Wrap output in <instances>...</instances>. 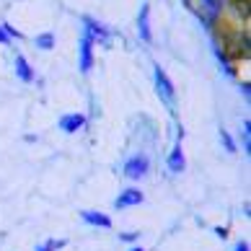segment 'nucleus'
Listing matches in <instances>:
<instances>
[{
  "label": "nucleus",
  "instance_id": "obj_18",
  "mask_svg": "<svg viewBox=\"0 0 251 251\" xmlns=\"http://www.w3.org/2000/svg\"><path fill=\"white\" fill-rule=\"evenodd\" d=\"M119 241H125V244H137L140 241V233H135V230H127V233H119Z\"/></svg>",
  "mask_w": 251,
  "mask_h": 251
},
{
  "label": "nucleus",
  "instance_id": "obj_4",
  "mask_svg": "<svg viewBox=\"0 0 251 251\" xmlns=\"http://www.w3.org/2000/svg\"><path fill=\"white\" fill-rule=\"evenodd\" d=\"M83 36H88L91 42H99V44H109V29L104 24L99 21V18H94V16H83Z\"/></svg>",
  "mask_w": 251,
  "mask_h": 251
},
{
  "label": "nucleus",
  "instance_id": "obj_7",
  "mask_svg": "<svg viewBox=\"0 0 251 251\" xmlns=\"http://www.w3.org/2000/svg\"><path fill=\"white\" fill-rule=\"evenodd\" d=\"M212 52H215V57H218V62H220V70L226 73L228 78H236V75H238V68H236L233 57H228V52L223 50V44H220L218 36H212Z\"/></svg>",
  "mask_w": 251,
  "mask_h": 251
},
{
  "label": "nucleus",
  "instance_id": "obj_21",
  "mask_svg": "<svg viewBox=\"0 0 251 251\" xmlns=\"http://www.w3.org/2000/svg\"><path fill=\"white\" fill-rule=\"evenodd\" d=\"M241 96H244V99H249V94H251V91H249V83H241Z\"/></svg>",
  "mask_w": 251,
  "mask_h": 251
},
{
  "label": "nucleus",
  "instance_id": "obj_2",
  "mask_svg": "<svg viewBox=\"0 0 251 251\" xmlns=\"http://www.w3.org/2000/svg\"><path fill=\"white\" fill-rule=\"evenodd\" d=\"M153 83H155L158 99H161L163 104L169 106L171 114L176 117V86H174V80L169 78V73H166L161 65H153Z\"/></svg>",
  "mask_w": 251,
  "mask_h": 251
},
{
  "label": "nucleus",
  "instance_id": "obj_23",
  "mask_svg": "<svg viewBox=\"0 0 251 251\" xmlns=\"http://www.w3.org/2000/svg\"><path fill=\"white\" fill-rule=\"evenodd\" d=\"M127 251H145V249H143V246H140V244H135V246H129V249H127Z\"/></svg>",
  "mask_w": 251,
  "mask_h": 251
},
{
  "label": "nucleus",
  "instance_id": "obj_17",
  "mask_svg": "<svg viewBox=\"0 0 251 251\" xmlns=\"http://www.w3.org/2000/svg\"><path fill=\"white\" fill-rule=\"evenodd\" d=\"M0 29L5 31V36H8V39H11V42H13V39H21V36H24L21 31L16 29V26H11V24H8V21H3V24H0Z\"/></svg>",
  "mask_w": 251,
  "mask_h": 251
},
{
  "label": "nucleus",
  "instance_id": "obj_19",
  "mask_svg": "<svg viewBox=\"0 0 251 251\" xmlns=\"http://www.w3.org/2000/svg\"><path fill=\"white\" fill-rule=\"evenodd\" d=\"M215 236L226 241V238H228V228H226V226H215Z\"/></svg>",
  "mask_w": 251,
  "mask_h": 251
},
{
  "label": "nucleus",
  "instance_id": "obj_6",
  "mask_svg": "<svg viewBox=\"0 0 251 251\" xmlns=\"http://www.w3.org/2000/svg\"><path fill=\"white\" fill-rule=\"evenodd\" d=\"M145 202V194L143 189H137V187H127L119 192V197L114 200V210H127V207H137V204H143Z\"/></svg>",
  "mask_w": 251,
  "mask_h": 251
},
{
  "label": "nucleus",
  "instance_id": "obj_14",
  "mask_svg": "<svg viewBox=\"0 0 251 251\" xmlns=\"http://www.w3.org/2000/svg\"><path fill=\"white\" fill-rule=\"evenodd\" d=\"M65 244H68L65 238H47L42 244H36L34 251H60V249H65Z\"/></svg>",
  "mask_w": 251,
  "mask_h": 251
},
{
  "label": "nucleus",
  "instance_id": "obj_20",
  "mask_svg": "<svg viewBox=\"0 0 251 251\" xmlns=\"http://www.w3.org/2000/svg\"><path fill=\"white\" fill-rule=\"evenodd\" d=\"M233 251H251V246H249V241H238V244L233 246Z\"/></svg>",
  "mask_w": 251,
  "mask_h": 251
},
{
  "label": "nucleus",
  "instance_id": "obj_9",
  "mask_svg": "<svg viewBox=\"0 0 251 251\" xmlns=\"http://www.w3.org/2000/svg\"><path fill=\"white\" fill-rule=\"evenodd\" d=\"M166 166H169V171L174 176H179V174L187 171V155H184L181 143H174V148L169 151V158H166Z\"/></svg>",
  "mask_w": 251,
  "mask_h": 251
},
{
  "label": "nucleus",
  "instance_id": "obj_16",
  "mask_svg": "<svg viewBox=\"0 0 251 251\" xmlns=\"http://www.w3.org/2000/svg\"><path fill=\"white\" fill-rule=\"evenodd\" d=\"M220 143H223V148H226V153H238L236 140L230 137V132H228L226 127H220Z\"/></svg>",
  "mask_w": 251,
  "mask_h": 251
},
{
  "label": "nucleus",
  "instance_id": "obj_13",
  "mask_svg": "<svg viewBox=\"0 0 251 251\" xmlns=\"http://www.w3.org/2000/svg\"><path fill=\"white\" fill-rule=\"evenodd\" d=\"M34 44H36L39 50L50 52V50H54L57 39H54V34H52V31H44V34H36V36H34Z\"/></svg>",
  "mask_w": 251,
  "mask_h": 251
},
{
  "label": "nucleus",
  "instance_id": "obj_11",
  "mask_svg": "<svg viewBox=\"0 0 251 251\" xmlns=\"http://www.w3.org/2000/svg\"><path fill=\"white\" fill-rule=\"evenodd\" d=\"M13 70H16V78L21 83H34L36 80V70L31 68V62L26 60L21 52H16V57H13Z\"/></svg>",
  "mask_w": 251,
  "mask_h": 251
},
{
  "label": "nucleus",
  "instance_id": "obj_1",
  "mask_svg": "<svg viewBox=\"0 0 251 251\" xmlns=\"http://www.w3.org/2000/svg\"><path fill=\"white\" fill-rule=\"evenodd\" d=\"M197 18L202 21V26L207 31H215L220 26V18L226 16V8H228V0H184Z\"/></svg>",
  "mask_w": 251,
  "mask_h": 251
},
{
  "label": "nucleus",
  "instance_id": "obj_22",
  "mask_svg": "<svg viewBox=\"0 0 251 251\" xmlns=\"http://www.w3.org/2000/svg\"><path fill=\"white\" fill-rule=\"evenodd\" d=\"M0 44H11V39L5 36V31H3V29H0Z\"/></svg>",
  "mask_w": 251,
  "mask_h": 251
},
{
  "label": "nucleus",
  "instance_id": "obj_12",
  "mask_svg": "<svg viewBox=\"0 0 251 251\" xmlns=\"http://www.w3.org/2000/svg\"><path fill=\"white\" fill-rule=\"evenodd\" d=\"M80 220L86 223V226H94V228H114V220H111L106 212H99V210H80Z\"/></svg>",
  "mask_w": 251,
  "mask_h": 251
},
{
  "label": "nucleus",
  "instance_id": "obj_10",
  "mask_svg": "<svg viewBox=\"0 0 251 251\" xmlns=\"http://www.w3.org/2000/svg\"><path fill=\"white\" fill-rule=\"evenodd\" d=\"M137 34L145 44L153 42V26H151V3L140 5V13H137Z\"/></svg>",
  "mask_w": 251,
  "mask_h": 251
},
{
  "label": "nucleus",
  "instance_id": "obj_15",
  "mask_svg": "<svg viewBox=\"0 0 251 251\" xmlns=\"http://www.w3.org/2000/svg\"><path fill=\"white\" fill-rule=\"evenodd\" d=\"M241 145H244V155L251 153V119H244V127H241Z\"/></svg>",
  "mask_w": 251,
  "mask_h": 251
},
{
  "label": "nucleus",
  "instance_id": "obj_5",
  "mask_svg": "<svg viewBox=\"0 0 251 251\" xmlns=\"http://www.w3.org/2000/svg\"><path fill=\"white\" fill-rule=\"evenodd\" d=\"M94 42L88 39V36H80V44H78V68L83 75H88L91 70H94Z\"/></svg>",
  "mask_w": 251,
  "mask_h": 251
},
{
  "label": "nucleus",
  "instance_id": "obj_3",
  "mask_svg": "<svg viewBox=\"0 0 251 251\" xmlns=\"http://www.w3.org/2000/svg\"><path fill=\"white\" fill-rule=\"evenodd\" d=\"M122 174L127 176L129 181H143L148 174H151V158H148L145 153H135L129 155L125 166H122Z\"/></svg>",
  "mask_w": 251,
  "mask_h": 251
},
{
  "label": "nucleus",
  "instance_id": "obj_8",
  "mask_svg": "<svg viewBox=\"0 0 251 251\" xmlns=\"http://www.w3.org/2000/svg\"><path fill=\"white\" fill-rule=\"evenodd\" d=\"M57 127L62 129L65 135H75L80 132L83 127H86V114H80V111H70V114H62Z\"/></svg>",
  "mask_w": 251,
  "mask_h": 251
}]
</instances>
